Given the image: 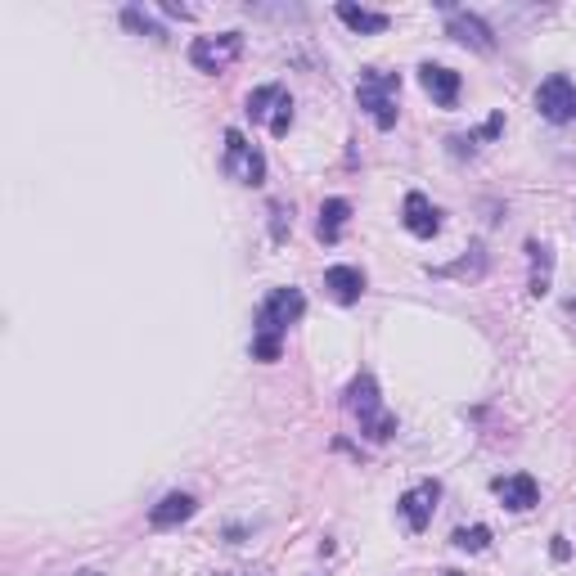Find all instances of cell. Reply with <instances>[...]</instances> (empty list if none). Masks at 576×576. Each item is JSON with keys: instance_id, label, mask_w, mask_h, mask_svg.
I'll return each mask as SVG.
<instances>
[{"instance_id": "3957f363", "label": "cell", "mask_w": 576, "mask_h": 576, "mask_svg": "<svg viewBox=\"0 0 576 576\" xmlns=\"http://www.w3.org/2000/svg\"><path fill=\"white\" fill-rule=\"evenodd\" d=\"M356 99L369 113V122L378 131L396 126V99H401V72H383V68H365L356 81Z\"/></svg>"}, {"instance_id": "ffe728a7", "label": "cell", "mask_w": 576, "mask_h": 576, "mask_svg": "<svg viewBox=\"0 0 576 576\" xmlns=\"http://www.w3.org/2000/svg\"><path fill=\"white\" fill-rule=\"evenodd\" d=\"M288 126H293V99L284 95V104H279V108H275V117H270V135H275V140H284Z\"/></svg>"}, {"instance_id": "d6986e66", "label": "cell", "mask_w": 576, "mask_h": 576, "mask_svg": "<svg viewBox=\"0 0 576 576\" xmlns=\"http://www.w3.org/2000/svg\"><path fill=\"white\" fill-rule=\"evenodd\" d=\"M122 23H126V27H131V32H140V36H144V32H149V36H158V41H162V36H167V32H162V27H158V23H153V18H149V14H144V9H135V5H131V9H122Z\"/></svg>"}, {"instance_id": "7402d4cb", "label": "cell", "mask_w": 576, "mask_h": 576, "mask_svg": "<svg viewBox=\"0 0 576 576\" xmlns=\"http://www.w3.org/2000/svg\"><path fill=\"white\" fill-rule=\"evenodd\" d=\"M441 576H459V572H441Z\"/></svg>"}, {"instance_id": "277c9868", "label": "cell", "mask_w": 576, "mask_h": 576, "mask_svg": "<svg viewBox=\"0 0 576 576\" xmlns=\"http://www.w3.org/2000/svg\"><path fill=\"white\" fill-rule=\"evenodd\" d=\"M243 54V36L239 32H221V36H198L194 45H189V63H194L198 72H225L234 59Z\"/></svg>"}, {"instance_id": "7a4b0ae2", "label": "cell", "mask_w": 576, "mask_h": 576, "mask_svg": "<svg viewBox=\"0 0 576 576\" xmlns=\"http://www.w3.org/2000/svg\"><path fill=\"white\" fill-rule=\"evenodd\" d=\"M347 410H351V419L360 423V432H365L369 441H387L396 432V414L383 410V396H378L374 374H356V378H351Z\"/></svg>"}, {"instance_id": "603a6c76", "label": "cell", "mask_w": 576, "mask_h": 576, "mask_svg": "<svg viewBox=\"0 0 576 576\" xmlns=\"http://www.w3.org/2000/svg\"><path fill=\"white\" fill-rule=\"evenodd\" d=\"M81 576H99V572H81Z\"/></svg>"}, {"instance_id": "8fae6325", "label": "cell", "mask_w": 576, "mask_h": 576, "mask_svg": "<svg viewBox=\"0 0 576 576\" xmlns=\"http://www.w3.org/2000/svg\"><path fill=\"white\" fill-rule=\"evenodd\" d=\"M324 293H329L338 306L360 302V293H365V270L360 266H329L324 270Z\"/></svg>"}, {"instance_id": "e0dca14e", "label": "cell", "mask_w": 576, "mask_h": 576, "mask_svg": "<svg viewBox=\"0 0 576 576\" xmlns=\"http://www.w3.org/2000/svg\"><path fill=\"white\" fill-rule=\"evenodd\" d=\"M351 216V203L347 198H329V203L320 207V239L324 243H338L342 239V225H347Z\"/></svg>"}, {"instance_id": "ba28073f", "label": "cell", "mask_w": 576, "mask_h": 576, "mask_svg": "<svg viewBox=\"0 0 576 576\" xmlns=\"http://www.w3.org/2000/svg\"><path fill=\"white\" fill-rule=\"evenodd\" d=\"M491 491L500 495L504 509H513V513H527V509H536V504H540V486H536V477H531V473L495 477Z\"/></svg>"}, {"instance_id": "30bf717a", "label": "cell", "mask_w": 576, "mask_h": 576, "mask_svg": "<svg viewBox=\"0 0 576 576\" xmlns=\"http://www.w3.org/2000/svg\"><path fill=\"white\" fill-rule=\"evenodd\" d=\"M401 221H405V230H410L414 239H432V234L441 230L437 207H432V203H428V194H419V189H410V194H405Z\"/></svg>"}, {"instance_id": "4fadbf2b", "label": "cell", "mask_w": 576, "mask_h": 576, "mask_svg": "<svg viewBox=\"0 0 576 576\" xmlns=\"http://www.w3.org/2000/svg\"><path fill=\"white\" fill-rule=\"evenodd\" d=\"M419 81H423V90H428V95L437 99L441 108H450V104L459 99V72L441 68V63H423V68H419Z\"/></svg>"}, {"instance_id": "5bb4252c", "label": "cell", "mask_w": 576, "mask_h": 576, "mask_svg": "<svg viewBox=\"0 0 576 576\" xmlns=\"http://www.w3.org/2000/svg\"><path fill=\"white\" fill-rule=\"evenodd\" d=\"M338 18L351 27V32H365V36L369 32H387V23H392L383 9H365V5H351V0H342V5H338Z\"/></svg>"}, {"instance_id": "9c48e42d", "label": "cell", "mask_w": 576, "mask_h": 576, "mask_svg": "<svg viewBox=\"0 0 576 576\" xmlns=\"http://www.w3.org/2000/svg\"><path fill=\"white\" fill-rule=\"evenodd\" d=\"M437 495H441V486L437 482H419V486H410V491L401 495V518H405V527L410 531H423L432 522V509H437Z\"/></svg>"}, {"instance_id": "5b68a950", "label": "cell", "mask_w": 576, "mask_h": 576, "mask_svg": "<svg viewBox=\"0 0 576 576\" xmlns=\"http://www.w3.org/2000/svg\"><path fill=\"white\" fill-rule=\"evenodd\" d=\"M225 171L239 185H261L266 180V158H261L257 144H248L243 131H225Z\"/></svg>"}, {"instance_id": "2e32d148", "label": "cell", "mask_w": 576, "mask_h": 576, "mask_svg": "<svg viewBox=\"0 0 576 576\" xmlns=\"http://www.w3.org/2000/svg\"><path fill=\"white\" fill-rule=\"evenodd\" d=\"M279 104H284V86H257L248 95V108H243V113H248L252 122H266L270 126V117H275Z\"/></svg>"}, {"instance_id": "6da1fadb", "label": "cell", "mask_w": 576, "mask_h": 576, "mask_svg": "<svg viewBox=\"0 0 576 576\" xmlns=\"http://www.w3.org/2000/svg\"><path fill=\"white\" fill-rule=\"evenodd\" d=\"M306 311V297L297 288H270L257 311V333H252V360H279L288 324H297Z\"/></svg>"}, {"instance_id": "9a60e30c", "label": "cell", "mask_w": 576, "mask_h": 576, "mask_svg": "<svg viewBox=\"0 0 576 576\" xmlns=\"http://www.w3.org/2000/svg\"><path fill=\"white\" fill-rule=\"evenodd\" d=\"M527 252H531V297H545L549 293V270H554V252L545 248V243H536L531 239L527 243Z\"/></svg>"}, {"instance_id": "44dd1931", "label": "cell", "mask_w": 576, "mask_h": 576, "mask_svg": "<svg viewBox=\"0 0 576 576\" xmlns=\"http://www.w3.org/2000/svg\"><path fill=\"white\" fill-rule=\"evenodd\" d=\"M270 216H275V239H284V216H293V212H288L284 203H275V207H270Z\"/></svg>"}, {"instance_id": "52a82bcc", "label": "cell", "mask_w": 576, "mask_h": 576, "mask_svg": "<svg viewBox=\"0 0 576 576\" xmlns=\"http://www.w3.org/2000/svg\"><path fill=\"white\" fill-rule=\"evenodd\" d=\"M441 9H446V36H455V41L468 45V50H482V54L495 50L491 27H486L477 14H468V9H450V5H441Z\"/></svg>"}, {"instance_id": "ac0fdd59", "label": "cell", "mask_w": 576, "mask_h": 576, "mask_svg": "<svg viewBox=\"0 0 576 576\" xmlns=\"http://www.w3.org/2000/svg\"><path fill=\"white\" fill-rule=\"evenodd\" d=\"M455 545L468 549V554H482V549L491 545V527H482V522H477V527H459L455 531Z\"/></svg>"}, {"instance_id": "8992f818", "label": "cell", "mask_w": 576, "mask_h": 576, "mask_svg": "<svg viewBox=\"0 0 576 576\" xmlns=\"http://www.w3.org/2000/svg\"><path fill=\"white\" fill-rule=\"evenodd\" d=\"M536 108H540V117L554 122V126L572 122V117H576V81L563 77V72L545 77V81H540V90H536Z\"/></svg>"}, {"instance_id": "7c38bea8", "label": "cell", "mask_w": 576, "mask_h": 576, "mask_svg": "<svg viewBox=\"0 0 576 576\" xmlns=\"http://www.w3.org/2000/svg\"><path fill=\"white\" fill-rule=\"evenodd\" d=\"M194 509H198L194 495H185V491H167V495H162V500L149 509V522H153V527H180V522L194 518Z\"/></svg>"}]
</instances>
